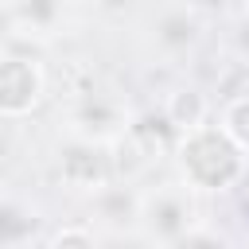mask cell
Instances as JSON below:
<instances>
[{
    "label": "cell",
    "instance_id": "3",
    "mask_svg": "<svg viewBox=\"0 0 249 249\" xmlns=\"http://www.w3.org/2000/svg\"><path fill=\"white\" fill-rule=\"evenodd\" d=\"M47 93L43 66L27 54H0V117H27Z\"/></svg>",
    "mask_w": 249,
    "mask_h": 249
},
{
    "label": "cell",
    "instance_id": "2",
    "mask_svg": "<svg viewBox=\"0 0 249 249\" xmlns=\"http://www.w3.org/2000/svg\"><path fill=\"white\" fill-rule=\"evenodd\" d=\"M136 222L148 226V233L160 241H183V233L198 222L195 202H191V187L187 183H163V187L140 195L136 198Z\"/></svg>",
    "mask_w": 249,
    "mask_h": 249
},
{
    "label": "cell",
    "instance_id": "5",
    "mask_svg": "<svg viewBox=\"0 0 249 249\" xmlns=\"http://www.w3.org/2000/svg\"><path fill=\"white\" fill-rule=\"evenodd\" d=\"M218 128L249 156V93L226 101V109H222V117H218Z\"/></svg>",
    "mask_w": 249,
    "mask_h": 249
},
{
    "label": "cell",
    "instance_id": "4",
    "mask_svg": "<svg viewBox=\"0 0 249 249\" xmlns=\"http://www.w3.org/2000/svg\"><path fill=\"white\" fill-rule=\"evenodd\" d=\"M163 113H167V121L183 132V128L206 121V97L195 93V89H175V93L167 97V109H163Z\"/></svg>",
    "mask_w": 249,
    "mask_h": 249
},
{
    "label": "cell",
    "instance_id": "6",
    "mask_svg": "<svg viewBox=\"0 0 249 249\" xmlns=\"http://www.w3.org/2000/svg\"><path fill=\"white\" fill-rule=\"evenodd\" d=\"M93 245L97 241V233L89 230V226H70V230H58V233H51V245Z\"/></svg>",
    "mask_w": 249,
    "mask_h": 249
},
{
    "label": "cell",
    "instance_id": "1",
    "mask_svg": "<svg viewBox=\"0 0 249 249\" xmlns=\"http://www.w3.org/2000/svg\"><path fill=\"white\" fill-rule=\"evenodd\" d=\"M175 163L191 191H230L241 183L249 156L218 124L202 121V124L183 128V136L175 144Z\"/></svg>",
    "mask_w": 249,
    "mask_h": 249
}]
</instances>
